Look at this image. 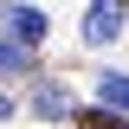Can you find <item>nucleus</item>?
Masks as SVG:
<instances>
[{
    "label": "nucleus",
    "mask_w": 129,
    "mask_h": 129,
    "mask_svg": "<svg viewBox=\"0 0 129 129\" xmlns=\"http://www.w3.org/2000/svg\"><path fill=\"white\" fill-rule=\"evenodd\" d=\"M123 19H129V0H90V13H84V45H116L123 39Z\"/></svg>",
    "instance_id": "nucleus-1"
},
{
    "label": "nucleus",
    "mask_w": 129,
    "mask_h": 129,
    "mask_svg": "<svg viewBox=\"0 0 129 129\" xmlns=\"http://www.w3.org/2000/svg\"><path fill=\"white\" fill-rule=\"evenodd\" d=\"M0 26H7L13 45H39V39H45V13H39V7H19V0L0 7Z\"/></svg>",
    "instance_id": "nucleus-2"
},
{
    "label": "nucleus",
    "mask_w": 129,
    "mask_h": 129,
    "mask_svg": "<svg viewBox=\"0 0 129 129\" xmlns=\"http://www.w3.org/2000/svg\"><path fill=\"white\" fill-rule=\"evenodd\" d=\"M97 103L129 116V71H97Z\"/></svg>",
    "instance_id": "nucleus-3"
},
{
    "label": "nucleus",
    "mask_w": 129,
    "mask_h": 129,
    "mask_svg": "<svg viewBox=\"0 0 129 129\" xmlns=\"http://www.w3.org/2000/svg\"><path fill=\"white\" fill-rule=\"evenodd\" d=\"M32 110H39V116H71V90L52 84V78H39V84H32Z\"/></svg>",
    "instance_id": "nucleus-4"
},
{
    "label": "nucleus",
    "mask_w": 129,
    "mask_h": 129,
    "mask_svg": "<svg viewBox=\"0 0 129 129\" xmlns=\"http://www.w3.org/2000/svg\"><path fill=\"white\" fill-rule=\"evenodd\" d=\"M39 64H32V45H13V39H0V78H32Z\"/></svg>",
    "instance_id": "nucleus-5"
},
{
    "label": "nucleus",
    "mask_w": 129,
    "mask_h": 129,
    "mask_svg": "<svg viewBox=\"0 0 129 129\" xmlns=\"http://www.w3.org/2000/svg\"><path fill=\"white\" fill-rule=\"evenodd\" d=\"M0 123H13V97H0Z\"/></svg>",
    "instance_id": "nucleus-6"
}]
</instances>
